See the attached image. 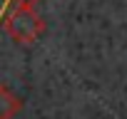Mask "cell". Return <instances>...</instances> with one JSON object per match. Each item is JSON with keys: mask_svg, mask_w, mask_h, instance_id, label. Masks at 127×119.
Masks as SVG:
<instances>
[{"mask_svg": "<svg viewBox=\"0 0 127 119\" xmlns=\"http://www.w3.org/2000/svg\"><path fill=\"white\" fill-rule=\"evenodd\" d=\"M13 3H15V5H18V3H23V0H5V10H8V8H10V5H13ZM28 3H37V0H28Z\"/></svg>", "mask_w": 127, "mask_h": 119, "instance_id": "3957f363", "label": "cell"}, {"mask_svg": "<svg viewBox=\"0 0 127 119\" xmlns=\"http://www.w3.org/2000/svg\"><path fill=\"white\" fill-rule=\"evenodd\" d=\"M23 112V99L8 84L0 82V119H15Z\"/></svg>", "mask_w": 127, "mask_h": 119, "instance_id": "7a4b0ae2", "label": "cell"}, {"mask_svg": "<svg viewBox=\"0 0 127 119\" xmlns=\"http://www.w3.org/2000/svg\"><path fill=\"white\" fill-rule=\"evenodd\" d=\"M5 32L13 37V42L18 45H32L37 42V37L45 32V22L35 10V3H18L13 8V13L5 20Z\"/></svg>", "mask_w": 127, "mask_h": 119, "instance_id": "6da1fadb", "label": "cell"}]
</instances>
